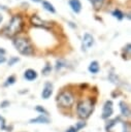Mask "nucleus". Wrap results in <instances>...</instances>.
I'll return each instance as SVG.
<instances>
[{
	"mask_svg": "<svg viewBox=\"0 0 131 132\" xmlns=\"http://www.w3.org/2000/svg\"><path fill=\"white\" fill-rule=\"evenodd\" d=\"M23 27V21L22 18L20 15H13L10 20V22L8 23V25L5 27L4 29V34L7 37H13L14 35H17Z\"/></svg>",
	"mask_w": 131,
	"mask_h": 132,
	"instance_id": "obj_1",
	"label": "nucleus"
},
{
	"mask_svg": "<svg viewBox=\"0 0 131 132\" xmlns=\"http://www.w3.org/2000/svg\"><path fill=\"white\" fill-rule=\"evenodd\" d=\"M13 45L15 50L24 56H30L33 53V48L30 41L25 37H15L13 39Z\"/></svg>",
	"mask_w": 131,
	"mask_h": 132,
	"instance_id": "obj_2",
	"label": "nucleus"
},
{
	"mask_svg": "<svg viewBox=\"0 0 131 132\" xmlns=\"http://www.w3.org/2000/svg\"><path fill=\"white\" fill-rule=\"evenodd\" d=\"M93 109H94V106L90 100H83L77 104V114L80 119L89 118Z\"/></svg>",
	"mask_w": 131,
	"mask_h": 132,
	"instance_id": "obj_3",
	"label": "nucleus"
},
{
	"mask_svg": "<svg viewBox=\"0 0 131 132\" xmlns=\"http://www.w3.org/2000/svg\"><path fill=\"white\" fill-rule=\"evenodd\" d=\"M73 96L70 92H62L59 96H58V103L59 105H61L62 107H69L73 104Z\"/></svg>",
	"mask_w": 131,
	"mask_h": 132,
	"instance_id": "obj_4",
	"label": "nucleus"
},
{
	"mask_svg": "<svg viewBox=\"0 0 131 132\" xmlns=\"http://www.w3.org/2000/svg\"><path fill=\"white\" fill-rule=\"evenodd\" d=\"M93 44H94V37L89 33H85L83 40H81V50L87 51L91 46H93Z\"/></svg>",
	"mask_w": 131,
	"mask_h": 132,
	"instance_id": "obj_5",
	"label": "nucleus"
},
{
	"mask_svg": "<svg viewBox=\"0 0 131 132\" xmlns=\"http://www.w3.org/2000/svg\"><path fill=\"white\" fill-rule=\"evenodd\" d=\"M113 112V108H112V102L110 100H107L104 105H103V109H102V119H107L109 118Z\"/></svg>",
	"mask_w": 131,
	"mask_h": 132,
	"instance_id": "obj_6",
	"label": "nucleus"
},
{
	"mask_svg": "<svg viewBox=\"0 0 131 132\" xmlns=\"http://www.w3.org/2000/svg\"><path fill=\"white\" fill-rule=\"evenodd\" d=\"M31 23H32L33 26L41 27V28H47V26H48V24H47L46 22L42 21V20H41L38 15H36V14L32 15V18H31Z\"/></svg>",
	"mask_w": 131,
	"mask_h": 132,
	"instance_id": "obj_7",
	"label": "nucleus"
},
{
	"mask_svg": "<svg viewBox=\"0 0 131 132\" xmlns=\"http://www.w3.org/2000/svg\"><path fill=\"white\" fill-rule=\"evenodd\" d=\"M53 93V85L51 82H46L44 85V88L42 90V93H41V97L43 99H47Z\"/></svg>",
	"mask_w": 131,
	"mask_h": 132,
	"instance_id": "obj_8",
	"label": "nucleus"
},
{
	"mask_svg": "<svg viewBox=\"0 0 131 132\" xmlns=\"http://www.w3.org/2000/svg\"><path fill=\"white\" fill-rule=\"evenodd\" d=\"M30 123H32V124H34V123L35 124H48L50 123V119L45 114H40L37 118L30 120Z\"/></svg>",
	"mask_w": 131,
	"mask_h": 132,
	"instance_id": "obj_9",
	"label": "nucleus"
},
{
	"mask_svg": "<svg viewBox=\"0 0 131 132\" xmlns=\"http://www.w3.org/2000/svg\"><path fill=\"white\" fill-rule=\"evenodd\" d=\"M69 5L71 7V9L75 12L78 13L81 10V3L79 0H69Z\"/></svg>",
	"mask_w": 131,
	"mask_h": 132,
	"instance_id": "obj_10",
	"label": "nucleus"
},
{
	"mask_svg": "<svg viewBox=\"0 0 131 132\" xmlns=\"http://www.w3.org/2000/svg\"><path fill=\"white\" fill-rule=\"evenodd\" d=\"M24 77L27 80H30V81L31 80H34L37 77V72L35 70H33V69H27L25 71V73H24Z\"/></svg>",
	"mask_w": 131,
	"mask_h": 132,
	"instance_id": "obj_11",
	"label": "nucleus"
},
{
	"mask_svg": "<svg viewBox=\"0 0 131 132\" xmlns=\"http://www.w3.org/2000/svg\"><path fill=\"white\" fill-rule=\"evenodd\" d=\"M120 108H121V112L124 117H129L130 116V109H129V106L124 102V101H121L120 102Z\"/></svg>",
	"mask_w": 131,
	"mask_h": 132,
	"instance_id": "obj_12",
	"label": "nucleus"
},
{
	"mask_svg": "<svg viewBox=\"0 0 131 132\" xmlns=\"http://www.w3.org/2000/svg\"><path fill=\"white\" fill-rule=\"evenodd\" d=\"M41 3H42V7H43L45 10H47V11H50V12H52V13H55V12H56V9H55L54 5H53L52 3H50L48 1L42 0Z\"/></svg>",
	"mask_w": 131,
	"mask_h": 132,
	"instance_id": "obj_13",
	"label": "nucleus"
},
{
	"mask_svg": "<svg viewBox=\"0 0 131 132\" xmlns=\"http://www.w3.org/2000/svg\"><path fill=\"white\" fill-rule=\"evenodd\" d=\"M88 69H89V71H90L91 73H98V71H99V69H100L98 62H97V61H93V62H91L90 65H89V68H88Z\"/></svg>",
	"mask_w": 131,
	"mask_h": 132,
	"instance_id": "obj_14",
	"label": "nucleus"
},
{
	"mask_svg": "<svg viewBox=\"0 0 131 132\" xmlns=\"http://www.w3.org/2000/svg\"><path fill=\"white\" fill-rule=\"evenodd\" d=\"M91 3H92V5H93V7L96 9V10H98V9H100L101 7H102V5H103V3H104V0H89Z\"/></svg>",
	"mask_w": 131,
	"mask_h": 132,
	"instance_id": "obj_15",
	"label": "nucleus"
},
{
	"mask_svg": "<svg viewBox=\"0 0 131 132\" xmlns=\"http://www.w3.org/2000/svg\"><path fill=\"white\" fill-rule=\"evenodd\" d=\"M111 14H112L114 18H117L118 20H120V21L124 19V13H123L120 9H114V10L111 12Z\"/></svg>",
	"mask_w": 131,
	"mask_h": 132,
	"instance_id": "obj_16",
	"label": "nucleus"
},
{
	"mask_svg": "<svg viewBox=\"0 0 131 132\" xmlns=\"http://www.w3.org/2000/svg\"><path fill=\"white\" fill-rule=\"evenodd\" d=\"M14 81H15V77L13 76V75H11V76H9L7 79H6V82H5V86H9V85H13L14 84Z\"/></svg>",
	"mask_w": 131,
	"mask_h": 132,
	"instance_id": "obj_17",
	"label": "nucleus"
},
{
	"mask_svg": "<svg viewBox=\"0 0 131 132\" xmlns=\"http://www.w3.org/2000/svg\"><path fill=\"white\" fill-rule=\"evenodd\" d=\"M50 72H51V66H50L48 64H46V66H45V67L42 69V73L46 75V74H48Z\"/></svg>",
	"mask_w": 131,
	"mask_h": 132,
	"instance_id": "obj_18",
	"label": "nucleus"
},
{
	"mask_svg": "<svg viewBox=\"0 0 131 132\" xmlns=\"http://www.w3.org/2000/svg\"><path fill=\"white\" fill-rule=\"evenodd\" d=\"M19 60H20L19 58H11V59L9 60V62H8V65H9V66H12V65H13V63L18 62Z\"/></svg>",
	"mask_w": 131,
	"mask_h": 132,
	"instance_id": "obj_19",
	"label": "nucleus"
},
{
	"mask_svg": "<svg viewBox=\"0 0 131 132\" xmlns=\"http://www.w3.org/2000/svg\"><path fill=\"white\" fill-rule=\"evenodd\" d=\"M36 110H37V111H39V112H43L44 114H46V113H47V111H46L43 107H40L39 105H37V106H36Z\"/></svg>",
	"mask_w": 131,
	"mask_h": 132,
	"instance_id": "obj_20",
	"label": "nucleus"
},
{
	"mask_svg": "<svg viewBox=\"0 0 131 132\" xmlns=\"http://www.w3.org/2000/svg\"><path fill=\"white\" fill-rule=\"evenodd\" d=\"M123 132H130L129 131V126L127 124H123Z\"/></svg>",
	"mask_w": 131,
	"mask_h": 132,
	"instance_id": "obj_21",
	"label": "nucleus"
},
{
	"mask_svg": "<svg viewBox=\"0 0 131 132\" xmlns=\"http://www.w3.org/2000/svg\"><path fill=\"white\" fill-rule=\"evenodd\" d=\"M66 132H77V130H76L74 127H70Z\"/></svg>",
	"mask_w": 131,
	"mask_h": 132,
	"instance_id": "obj_22",
	"label": "nucleus"
},
{
	"mask_svg": "<svg viewBox=\"0 0 131 132\" xmlns=\"http://www.w3.org/2000/svg\"><path fill=\"white\" fill-rule=\"evenodd\" d=\"M5 61H6V58H5L4 56L0 55V64H1V63H3V62H5Z\"/></svg>",
	"mask_w": 131,
	"mask_h": 132,
	"instance_id": "obj_23",
	"label": "nucleus"
},
{
	"mask_svg": "<svg viewBox=\"0 0 131 132\" xmlns=\"http://www.w3.org/2000/svg\"><path fill=\"white\" fill-rule=\"evenodd\" d=\"M4 54H5V50H4V48H2V47H0V55L4 56Z\"/></svg>",
	"mask_w": 131,
	"mask_h": 132,
	"instance_id": "obj_24",
	"label": "nucleus"
},
{
	"mask_svg": "<svg viewBox=\"0 0 131 132\" xmlns=\"http://www.w3.org/2000/svg\"><path fill=\"white\" fill-rule=\"evenodd\" d=\"M2 20H3V16H2V14H1V13H0V23H1V22H2Z\"/></svg>",
	"mask_w": 131,
	"mask_h": 132,
	"instance_id": "obj_25",
	"label": "nucleus"
},
{
	"mask_svg": "<svg viewBox=\"0 0 131 132\" xmlns=\"http://www.w3.org/2000/svg\"><path fill=\"white\" fill-rule=\"evenodd\" d=\"M32 1H34V2H41L42 0H32Z\"/></svg>",
	"mask_w": 131,
	"mask_h": 132,
	"instance_id": "obj_26",
	"label": "nucleus"
}]
</instances>
